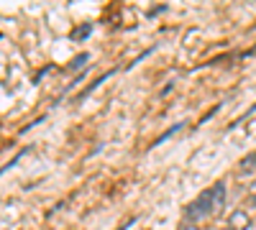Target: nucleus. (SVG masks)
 <instances>
[{
  "label": "nucleus",
  "instance_id": "6",
  "mask_svg": "<svg viewBox=\"0 0 256 230\" xmlns=\"http://www.w3.org/2000/svg\"><path fill=\"white\" fill-rule=\"evenodd\" d=\"M180 230H200V228H198L195 223H182V228H180Z\"/></svg>",
  "mask_w": 256,
  "mask_h": 230
},
{
  "label": "nucleus",
  "instance_id": "3",
  "mask_svg": "<svg viewBox=\"0 0 256 230\" xmlns=\"http://www.w3.org/2000/svg\"><path fill=\"white\" fill-rule=\"evenodd\" d=\"M241 166H244V169H256V151H254V154H248V156L241 161Z\"/></svg>",
  "mask_w": 256,
  "mask_h": 230
},
{
  "label": "nucleus",
  "instance_id": "2",
  "mask_svg": "<svg viewBox=\"0 0 256 230\" xmlns=\"http://www.w3.org/2000/svg\"><path fill=\"white\" fill-rule=\"evenodd\" d=\"M248 228H251V218L244 207H238V210H233L228 215V230H248Z\"/></svg>",
  "mask_w": 256,
  "mask_h": 230
},
{
  "label": "nucleus",
  "instance_id": "1",
  "mask_svg": "<svg viewBox=\"0 0 256 230\" xmlns=\"http://www.w3.org/2000/svg\"><path fill=\"white\" fill-rule=\"evenodd\" d=\"M226 197H228V192H226V184H223V182H218V184H212L210 190H205V192L195 200V205L200 207L202 215L208 218V215H216V213H220V210H223Z\"/></svg>",
  "mask_w": 256,
  "mask_h": 230
},
{
  "label": "nucleus",
  "instance_id": "4",
  "mask_svg": "<svg viewBox=\"0 0 256 230\" xmlns=\"http://www.w3.org/2000/svg\"><path fill=\"white\" fill-rule=\"evenodd\" d=\"M246 205H248V207H254V210H256V182L251 184V190H248V197H246Z\"/></svg>",
  "mask_w": 256,
  "mask_h": 230
},
{
  "label": "nucleus",
  "instance_id": "5",
  "mask_svg": "<svg viewBox=\"0 0 256 230\" xmlns=\"http://www.w3.org/2000/svg\"><path fill=\"white\" fill-rule=\"evenodd\" d=\"M180 128H182V123H177V125H172V128H169V131H166V133H164V136H162V138L156 141V143H162V141H166V138H172V136H174V133H177Z\"/></svg>",
  "mask_w": 256,
  "mask_h": 230
}]
</instances>
